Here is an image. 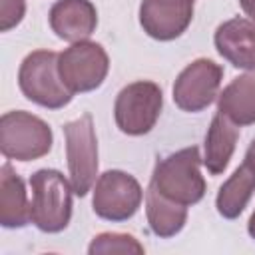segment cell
Returning a JSON list of instances; mask_svg holds the SVG:
<instances>
[{"instance_id": "cell-7", "label": "cell", "mask_w": 255, "mask_h": 255, "mask_svg": "<svg viewBox=\"0 0 255 255\" xmlns=\"http://www.w3.org/2000/svg\"><path fill=\"white\" fill-rule=\"evenodd\" d=\"M58 70L72 94H86L104 84L110 72V58L102 44L80 40L60 52Z\"/></svg>"}, {"instance_id": "cell-4", "label": "cell", "mask_w": 255, "mask_h": 255, "mask_svg": "<svg viewBox=\"0 0 255 255\" xmlns=\"http://www.w3.org/2000/svg\"><path fill=\"white\" fill-rule=\"evenodd\" d=\"M54 143L52 128L38 116L12 110L0 118V151L6 159L34 161L50 153Z\"/></svg>"}, {"instance_id": "cell-20", "label": "cell", "mask_w": 255, "mask_h": 255, "mask_svg": "<svg viewBox=\"0 0 255 255\" xmlns=\"http://www.w3.org/2000/svg\"><path fill=\"white\" fill-rule=\"evenodd\" d=\"M243 163L255 173V139L249 143V147H247V151H245V159H243Z\"/></svg>"}, {"instance_id": "cell-9", "label": "cell", "mask_w": 255, "mask_h": 255, "mask_svg": "<svg viewBox=\"0 0 255 255\" xmlns=\"http://www.w3.org/2000/svg\"><path fill=\"white\" fill-rule=\"evenodd\" d=\"M221 80L223 68L219 64L209 58H197L177 74L171 88V98L181 112H203L219 96Z\"/></svg>"}, {"instance_id": "cell-18", "label": "cell", "mask_w": 255, "mask_h": 255, "mask_svg": "<svg viewBox=\"0 0 255 255\" xmlns=\"http://www.w3.org/2000/svg\"><path fill=\"white\" fill-rule=\"evenodd\" d=\"M145 249L143 245L129 233H118V231H106L92 239L88 253L90 255H110V253H122V255H141Z\"/></svg>"}, {"instance_id": "cell-10", "label": "cell", "mask_w": 255, "mask_h": 255, "mask_svg": "<svg viewBox=\"0 0 255 255\" xmlns=\"http://www.w3.org/2000/svg\"><path fill=\"white\" fill-rule=\"evenodd\" d=\"M193 20V0H141L139 26L159 42L179 38Z\"/></svg>"}, {"instance_id": "cell-14", "label": "cell", "mask_w": 255, "mask_h": 255, "mask_svg": "<svg viewBox=\"0 0 255 255\" xmlns=\"http://www.w3.org/2000/svg\"><path fill=\"white\" fill-rule=\"evenodd\" d=\"M217 112L237 126L255 124V70L233 78L217 96Z\"/></svg>"}, {"instance_id": "cell-17", "label": "cell", "mask_w": 255, "mask_h": 255, "mask_svg": "<svg viewBox=\"0 0 255 255\" xmlns=\"http://www.w3.org/2000/svg\"><path fill=\"white\" fill-rule=\"evenodd\" d=\"M255 191V173L243 163L239 165L219 187L215 197L217 213L223 219H237Z\"/></svg>"}, {"instance_id": "cell-2", "label": "cell", "mask_w": 255, "mask_h": 255, "mask_svg": "<svg viewBox=\"0 0 255 255\" xmlns=\"http://www.w3.org/2000/svg\"><path fill=\"white\" fill-rule=\"evenodd\" d=\"M30 219L42 233H60L72 219V183L58 169H38L30 175Z\"/></svg>"}, {"instance_id": "cell-16", "label": "cell", "mask_w": 255, "mask_h": 255, "mask_svg": "<svg viewBox=\"0 0 255 255\" xmlns=\"http://www.w3.org/2000/svg\"><path fill=\"white\" fill-rule=\"evenodd\" d=\"M145 217L155 237H175L187 221V207L163 197L151 183L145 189Z\"/></svg>"}, {"instance_id": "cell-21", "label": "cell", "mask_w": 255, "mask_h": 255, "mask_svg": "<svg viewBox=\"0 0 255 255\" xmlns=\"http://www.w3.org/2000/svg\"><path fill=\"white\" fill-rule=\"evenodd\" d=\"M239 6L245 12V16H249L255 22V0H239Z\"/></svg>"}, {"instance_id": "cell-12", "label": "cell", "mask_w": 255, "mask_h": 255, "mask_svg": "<svg viewBox=\"0 0 255 255\" xmlns=\"http://www.w3.org/2000/svg\"><path fill=\"white\" fill-rule=\"evenodd\" d=\"M52 32L66 42L88 40L98 26V12L90 0H56L48 12Z\"/></svg>"}, {"instance_id": "cell-1", "label": "cell", "mask_w": 255, "mask_h": 255, "mask_svg": "<svg viewBox=\"0 0 255 255\" xmlns=\"http://www.w3.org/2000/svg\"><path fill=\"white\" fill-rule=\"evenodd\" d=\"M203 163V157L199 155L197 145L183 147L179 151H173L161 159H157L153 173H151V185L167 199L181 203L185 207L195 205L205 195V179L199 171V165Z\"/></svg>"}, {"instance_id": "cell-22", "label": "cell", "mask_w": 255, "mask_h": 255, "mask_svg": "<svg viewBox=\"0 0 255 255\" xmlns=\"http://www.w3.org/2000/svg\"><path fill=\"white\" fill-rule=\"evenodd\" d=\"M247 233H249V237H251V239H255V211H253V213H251V217H249Z\"/></svg>"}, {"instance_id": "cell-11", "label": "cell", "mask_w": 255, "mask_h": 255, "mask_svg": "<svg viewBox=\"0 0 255 255\" xmlns=\"http://www.w3.org/2000/svg\"><path fill=\"white\" fill-rule=\"evenodd\" d=\"M217 54L237 70H255V22L235 16L221 22L213 34Z\"/></svg>"}, {"instance_id": "cell-19", "label": "cell", "mask_w": 255, "mask_h": 255, "mask_svg": "<svg viewBox=\"0 0 255 255\" xmlns=\"http://www.w3.org/2000/svg\"><path fill=\"white\" fill-rule=\"evenodd\" d=\"M26 14V0H0V30L8 32L22 22Z\"/></svg>"}, {"instance_id": "cell-3", "label": "cell", "mask_w": 255, "mask_h": 255, "mask_svg": "<svg viewBox=\"0 0 255 255\" xmlns=\"http://www.w3.org/2000/svg\"><path fill=\"white\" fill-rule=\"evenodd\" d=\"M58 56L52 50H34L22 60L18 70V86L24 98L46 110H62L74 98L62 82Z\"/></svg>"}, {"instance_id": "cell-15", "label": "cell", "mask_w": 255, "mask_h": 255, "mask_svg": "<svg viewBox=\"0 0 255 255\" xmlns=\"http://www.w3.org/2000/svg\"><path fill=\"white\" fill-rule=\"evenodd\" d=\"M239 137L237 124H233L227 116L215 114L207 133H205V153H203V165L211 175H221L235 151Z\"/></svg>"}, {"instance_id": "cell-6", "label": "cell", "mask_w": 255, "mask_h": 255, "mask_svg": "<svg viewBox=\"0 0 255 255\" xmlns=\"http://www.w3.org/2000/svg\"><path fill=\"white\" fill-rule=\"evenodd\" d=\"M66 159L72 189L78 197H86L98 179V137L92 114L64 124Z\"/></svg>"}, {"instance_id": "cell-5", "label": "cell", "mask_w": 255, "mask_h": 255, "mask_svg": "<svg viewBox=\"0 0 255 255\" xmlns=\"http://www.w3.org/2000/svg\"><path fill=\"white\" fill-rule=\"evenodd\" d=\"M161 108V88L151 80H137L118 92L114 102V120L122 133L137 137L155 128Z\"/></svg>"}, {"instance_id": "cell-8", "label": "cell", "mask_w": 255, "mask_h": 255, "mask_svg": "<svg viewBox=\"0 0 255 255\" xmlns=\"http://www.w3.org/2000/svg\"><path fill=\"white\" fill-rule=\"evenodd\" d=\"M143 199L139 181L122 169H108L98 175L94 183L92 207L94 213L106 221L120 223L131 219Z\"/></svg>"}, {"instance_id": "cell-13", "label": "cell", "mask_w": 255, "mask_h": 255, "mask_svg": "<svg viewBox=\"0 0 255 255\" xmlns=\"http://www.w3.org/2000/svg\"><path fill=\"white\" fill-rule=\"evenodd\" d=\"M30 221V201L24 179L6 161L0 167V225L6 229H22Z\"/></svg>"}]
</instances>
